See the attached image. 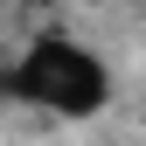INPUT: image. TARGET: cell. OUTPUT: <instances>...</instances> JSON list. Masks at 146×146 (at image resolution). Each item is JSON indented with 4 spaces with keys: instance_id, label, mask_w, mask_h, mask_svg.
<instances>
[{
    "instance_id": "6da1fadb",
    "label": "cell",
    "mask_w": 146,
    "mask_h": 146,
    "mask_svg": "<svg viewBox=\"0 0 146 146\" xmlns=\"http://www.w3.org/2000/svg\"><path fill=\"white\" fill-rule=\"evenodd\" d=\"M0 90L21 98V104H35V111H56V118H90L111 98V70H104L98 49L70 42V35H35L21 56L7 63Z\"/></svg>"
}]
</instances>
